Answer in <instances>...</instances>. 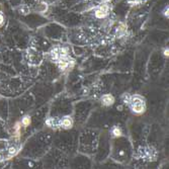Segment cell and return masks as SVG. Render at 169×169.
I'll list each match as a JSON object with an SVG mask.
<instances>
[{"mask_svg":"<svg viewBox=\"0 0 169 169\" xmlns=\"http://www.w3.org/2000/svg\"><path fill=\"white\" fill-rule=\"evenodd\" d=\"M3 21H4V18H3V15H2V14H0V25H2V24H3Z\"/></svg>","mask_w":169,"mask_h":169,"instance_id":"cell-13","label":"cell"},{"mask_svg":"<svg viewBox=\"0 0 169 169\" xmlns=\"http://www.w3.org/2000/svg\"><path fill=\"white\" fill-rule=\"evenodd\" d=\"M73 126V120L71 117L69 116H66L64 117L63 119H61L59 121V127L65 129V130H68V129H71Z\"/></svg>","mask_w":169,"mask_h":169,"instance_id":"cell-4","label":"cell"},{"mask_svg":"<svg viewBox=\"0 0 169 169\" xmlns=\"http://www.w3.org/2000/svg\"><path fill=\"white\" fill-rule=\"evenodd\" d=\"M156 156H157V153L153 148H146L142 153V157L149 161H154L156 159Z\"/></svg>","mask_w":169,"mask_h":169,"instance_id":"cell-3","label":"cell"},{"mask_svg":"<svg viewBox=\"0 0 169 169\" xmlns=\"http://www.w3.org/2000/svg\"><path fill=\"white\" fill-rule=\"evenodd\" d=\"M19 10H20V12H21L24 15H26V14L29 12V8H28L26 5H22V6L19 8Z\"/></svg>","mask_w":169,"mask_h":169,"instance_id":"cell-10","label":"cell"},{"mask_svg":"<svg viewBox=\"0 0 169 169\" xmlns=\"http://www.w3.org/2000/svg\"><path fill=\"white\" fill-rule=\"evenodd\" d=\"M30 122H32V120H30V117L29 116H25L24 119H22V121H21V124H22V126H24V127L29 126Z\"/></svg>","mask_w":169,"mask_h":169,"instance_id":"cell-8","label":"cell"},{"mask_svg":"<svg viewBox=\"0 0 169 169\" xmlns=\"http://www.w3.org/2000/svg\"><path fill=\"white\" fill-rule=\"evenodd\" d=\"M113 102H114V97L111 94H104L101 97V103L104 106H110L113 104Z\"/></svg>","mask_w":169,"mask_h":169,"instance_id":"cell-5","label":"cell"},{"mask_svg":"<svg viewBox=\"0 0 169 169\" xmlns=\"http://www.w3.org/2000/svg\"><path fill=\"white\" fill-rule=\"evenodd\" d=\"M111 134H112L113 137H121L122 136V131H121V128H119L118 126H114L111 129Z\"/></svg>","mask_w":169,"mask_h":169,"instance_id":"cell-6","label":"cell"},{"mask_svg":"<svg viewBox=\"0 0 169 169\" xmlns=\"http://www.w3.org/2000/svg\"><path fill=\"white\" fill-rule=\"evenodd\" d=\"M128 105L131 107L132 111L136 114H141L146 110L145 100L140 95H132L131 101Z\"/></svg>","mask_w":169,"mask_h":169,"instance_id":"cell-1","label":"cell"},{"mask_svg":"<svg viewBox=\"0 0 169 169\" xmlns=\"http://www.w3.org/2000/svg\"><path fill=\"white\" fill-rule=\"evenodd\" d=\"M168 53H169L168 49H164V52H163V55H164L165 57H168Z\"/></svg>","mask_w":169,"mask_h":169,"instance_id":"cell-12","label":"cell"},{"mask_svg":"<svg viewBox=\"0 0 169 169\" xmlns=\"http://www.w3.org/2000/svg\"><path fill=\"white\" fill-rule=\"evenodd\" d=\"M16 153H17V149H16L14 146L9 147V149H8V156H7V158L13 157L14 155H16Z\"/></svg>","mask_w":169,"mask_h":169,"instance_id":"cell-7","label":"cell"},{"mask_svg":"<svg viewBox=\"0 0 169 169\" xmlns=\"http://www.w3.org/2000/svg\"><path fill=\"white\" fill-rule=\"evenodd\" d=\"M131 98H132V95H130L129 93H125V94L122 95V100H124V102H125L126 104H129V103H130Z\"/></svg>","mask_w":169,"mask_h":169,"instance_id":"cell-9","label":"cell"},{"mask_svg":"<svg viewBox=\"0 0 169 169\" xmlns=\"http://www.w3.org/2000/svg\"><path fill=\"white\" fill-rule=\"evenodd\" d=\"M163 14H164V16L168 17V6L165 7V9H164V11H163Z\"/></svg>","mask_w":169,"mask_h":169,"instance_id":"cell-11","label":"cell"},{"mask_svg":"<svg viewBox=\"0 0 169 169\" xmlns=\"http://www.w3.org/2000/svg\"><path fill=\"white\" fill-rule=\"evenodd\" d=\"M109 6L106 2H104L103 4L99 5V7L97 8L94 14H95V17L97 18H104L109 15Z\"/></svg>","mask_w":169,"mask_h":169,"instance_id":"cell-2","label":"cell"},{"mask_svg":"<svg viewBox=\"0 0 169 169\" xmlns=\"http://www.w3.org/2000/svg\"><path fill=\"white\" fill-rule=\"evenodd\" d=\"M2 160V156H1V154H0V161Z\"/></svg>","mask_w":169,"mask_h":169,"instance_id":"cell-14","label":"cell"}]
</instances>
